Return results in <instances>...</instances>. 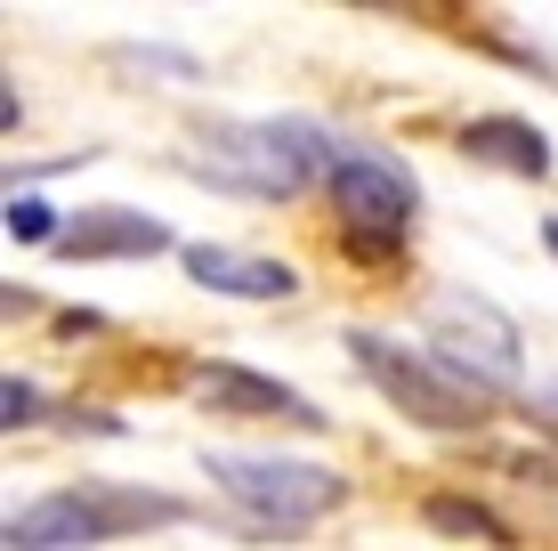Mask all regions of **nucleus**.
<instances>
[{"label":"nucleus","mask_w":558,"mask_h":551,"mask_svg":"<svg viewBox=\"0 0 558 551\" xmlns=\"http://www.w3.org/2000/svg\"><path fill=\"white\" fill-rule=\"evenodd\" d=\"M340 146L324 122H307V113H227V122H203L195 139H186V170H195L203 187H219V195H252V203H292L307 195L316 179H332Z\"/></svg>","instance_id":"nucleus-1"},{"label":"nucleus","mask_w":558,"mask_h":551,"mask_svg":"<svg viewBox=\"0 0 558 551\" xmlns=\"http://www.w3.org/2000/svg\"><path fill=\"white\" fill-rule=\"evenodd\" d=\"M186 519H195L186 495L82 479V487H57V495H33L25 511H9V551H89V543H122V536L186 527Z\"/></svg>","instance_id":"nucleus-2"},{"label":"nucleus","mask_w":558,"mask_h":551,"mask_svg":"<svg viewBox=\"0 0 558 551\" xmlns=\"http://www.w3.org/2000/svg\"><path fill=\"white\" fill-rule=\"evenodd\" d=\"M210 487H219L227 503L243 511V519L259 527V536H300V527L332 519L340 503H349V479L324 463H300V454H235V446H210L203 454Z\"/></svg>","instance_id":"nucleus-3"},{"label":"nucleus","mask_w":558,"mask_h":551,"mask_svg":"<svg viewBox=\"0 0 558 551\" xmlns=\"http://www.w3.org/2000/svg\"><path fill=\"white\" fill-rule=\"evenodd\" d=\"M340 340H349V357H356L364 382L389 397L405 422H421V430H446V439H461V430H477V422L494 414L486 390L461 382L453 366H437V357L413 349V340H389V333H373V325H349Z\"/></svg>","instance_id":"nucleus-4"},{"label":"nucleus","mask_w":558,"mask_h":551,"mask_svg":"<svg viewBox=\"0 0 558 551\" xmlns=\"http://www.w3.org/2000/svg\"><path fill=\"white\" fill-rule=\"evenodd\" d=\"M421 340H429L437 366H453L461 382H477L486 397L518 390L526 397V333H518L510 309H494L470 284H437L429 309H421Z\"/></svg>","instance_id":"nucleus-5"},{"label":"nucleus","mask_w":558,"mask_h":551,"mask_svg":"<svg viewBox=\"0 0 558 551\" xmlns=\"http://www.w3.org/2000/svg\"><path fill=\"white\" fill-rule=\"evenodd\" d=\"M332 203H340V219H349L364 243H405L413 219H421L413 170L389 163L380 146H340V163H332Z\"/></svg>","instance_id":"nucleus-6"},{"label":"nucleus","mask_w":558,"mask_h":551,"mask_svg":"<svg viewBox=\"0 0 558 551\" xmlns=\"http://www.w3.org/2000/svg\"><path fill=\"white\" fill-rule=\"evenodd\" d=\"M186 390H195L210 414H243V422H292V430H332V414H324L307 390L276 382V373H252V366H227V357H203V366L186 373Z\"/></svg>","instance_id":"nucleus-7"},{"label":"nucleus","mask_w":558,"mask_h":551,"mask_svg":"<svg viewBox=\"0 0 558 551\" xmlns=\"http://www.w3.org/2000/svg\"><path fill=\"white\" fill-rule=\"evenodd\" d=\"M186 276L219 300H292L300 292V268L292 260H259V252H235V243H179Z\"/></svg>","instance_id":"nucleus-8"},{"label":"nucleus","mask_w":558,"mask_h":551,"mask_svg":"<svg viewBox=\"0 0 558 551\" xmlns=\"http://www.w3.org/2000/svg\"><path fill=\"white\" fill-rule=\"evenodd\" d=\"M57 252L65 260H154V252H170V227L130 212V203H98V212H82L57 236Z\"/></svg>","instance_id":"nucleus-9"},{"label":"nucleus","mask_w":558,"mask_h":551,"mask_svg":"<svg viewBox=\"0 0 558 551\" xmlns=\"http://www.w3.org/2000/svg\"><path fill=\"white\" fill-rule=\"evenodd\" d=\"M461 155L510 170V179H550V139L534 122H518V113H477V122H461Z\"/></svg>","instance_id":"nucleus-10"},{"label":"nucleus","mask_w":558,"mask_h":551,"mask_svg":"<svg viewBox=\"0 0 558 551\" xmlns=\"http://www.w3.org/2000/svg\"><path fill=\"white\" fill-rule=\"evenodd\" d=\"M421 519L446 527V536H477V543H494V551H510V543H518L486 503H461V495H429V503H421Z\"/></svg>","instance_id":"nucleus-11"},{"label":"nucleus","mask_w":558,"mask_h":551,"mask_svg":"<svg viewBox=\"0 0 558 551\" xmlns=\"http://www.w3.org/2000/svg\"><path fill=\"white\" fill-rule=\"evenodd\" d=\"M57 236H65V219H57L41 195H16L9 187V243H57Z\"/></svg>","instance_id":"nucleus-12"},{"label":"nucleus","mask_w":558,"mask_h":551,"mask_svg":"<svg viewBox=\"0 0 558 551\" xmlns=\"http://www.w3.org/2000/svg\"><path fill=\"white\" fill-rule=\"evenodd\" d=\"M113 57H122V65H138V73H179V82H203V65H195V57H186V49H154V41H122Z\"/></svg>","instance_id":"nucleus-13"},{"label":"nucleus","mask_w":558,"mask_h":551,"mask_svg":"<svg viewBox=\"0 0 558 551\" xmlns=\"http://www.w3.org/2000/svg\"><path fill=\"white\" fill-rule=\"evenodd\" d=\"M0 422L9 430H25V422H41V390L25 382V373H9V390H0Z\"/></svg>","instance_id":"nucleus-14"},{"label":"nucleus","mask_w":558,"mask_h":551,"mask_svg":"<svg viewBox=\"0 0 558 551\" xmlns=\"http://www.w3.org/2000/svg\"><path fill=\"white\" fill-rule=\"evenodd\" d=\"M518 414H526V422L543 430V439H558V382H534L526 397H518Z\"/></svg>","instance_id":"nucleus-15"},{"label":"nucleus","mask_w":558,"mask_h":551,"mask_svg":"<svg viewBox=\"0 0 558 551\" xmlns=\"http://www.w3.org/2000/svg\"><path fill=\"white\" fill-rule=\"evenodd\" d=\"M543 243H550V252H558V219H543Z\"/></svg>","instance_id":"nucleus-16"}]
</instances>
